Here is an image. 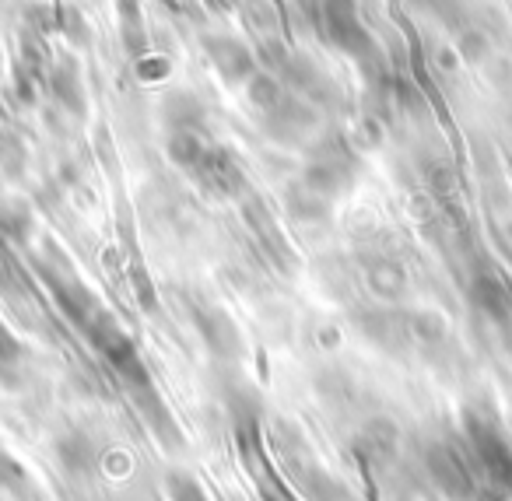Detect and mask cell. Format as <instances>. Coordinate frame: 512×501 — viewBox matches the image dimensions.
<instances>
[{"instance_id": "cell-2", "label": "cell", "mask_w": 512, "mask_h": 501, "mask_svg": "<svg viewBox=\"0 0 512 501\" xmlns=\"http://www.w3.org/2000/svg\"><path fill=\"white\" fill-rule=\"evenodd\" d=\"M88 333H92V340H95V347H99L102 358H106L109 365H113L116 372L130 382V386L134 389L148 386V365H144L141 351H137V344L113 323V319L95 316L92 323H88Z\"/></svg>"}, {"instance_id": "cell-5", "label": "cell", "mask_w": 512, "mask_h": 501, "mask_svg": "<svg viewBox=\"0 0 512 501\" xmlns=\"http://www.w3.org/2000/svg\"><path fill=\"white\" fill-rule=\"evenodd\" d=\"M400 445V431L393 421H386V417H376V421H365V428L358 431V456L369 459L372 466L376 463H390V456L397 452Z\"/></svg>"}, {"instance_id": "cell-11", "label": "cell", "mask_w": 512, "mask_h": 501, "mask_svg": "<svg viewBox=\"0 0 512 501\" xmlns=\"http://www.w3.org/2000/svg\"><path fill=\"white\" fill-rule=\"evenodd\" d=\"M411 501H418V498H411Z\"/></svg>"}, {"instance_id": "cell-7", "label": "cell", "mask_w": 512, "mask_h": 501, "mask_svg": "<svg viewBox=\"0 0 512 501\" xmlns=\"http://www.w3.org/2000/svg\"><path fill=\"white\" fill-rule=\"evenodd\" d=\"M474 298H477V305H481V309L488 312V316H495V319H502L505 312H509V295H505L502 284L491 281V277H484V281H477Z\"/></svg>"}, {"instance_id": "cell-9", "label": "cell", "mask_w": 512, "mask_h": 501, "mask_svg": "<svg viewBox=\"0 0 512 501\" xmlns=\"http://www.w3.org/2000/svg\"><path fill=\"white\" fill-rule=\"evenodd\" d=\"M25 484H29L25 466L18 463L8 449H0V487H8V491H25Z\"/></svg>"}, {"instance_id": "cell-10", "label": "cell", "mask_w": 512, "mask_h": 501, "mask_svg": "<svg viewBox=\"0 0 512 501\" xmlns=\"http://www.w3.org/2000/svg\"><path fill=\"white\" fill-rule=\"evenodd\" d=\"M18 351H22V347H18V340L11 337V330L4 323H0V361H11V358H18Z\"/></svg>"}, {"instance_id": "cell-6", "label": "cell", "mask_w": 512, "mask_h": 501, "mask_svg": "<svg viewBox=\"0 0 512 501\" xmlns=\"http://www.w3.org/2000/svg\"><path fill=\"white\" fill-rule=\"evenodd\" d=\"M95 442L85 435V431H64L57 438V463L67 477H85V473L95 470Z\"/></svg>"}, {"instance_id": "cell-12", "label": "cell", "mask_w": 512, "mask_h": 501, "mask_svg": "<svg viewBox=\"0 0 512 501\" xmlns=\"http://www.w3.org/2000/svg\"><path fill=\"white\" fill-rule=\"evenodd\" d=\"M505 501H509V498H505Z\"/></svg>"}, {"instance_id": "cell-8", "label": "cell", "mask_w": 512, "mask_h": 501, "mask_svg": "<svg viewBox=\"0 0 512 501\" xmlns=\"http://www.w3.org/2000/svg\"><path fill=\"white\" fill-rule=\"evenodd\" d=\"M165 487H169V498L172 501H211L204 494V487H200L197 480L190 477V473L172 470L169 477H165Z\"/></svg>"}, {"instance_id": "cell-1", "label": "cell", "mask_w": 512, "mask_h": 501, "mask_svg": "<svg viewBox=\"0 0 512 501\" xmlns=\"http://www.w3.org/2000/svg\"><path fill=\"white\" fill-rule=\"evenodd\" d=\"M463 424H467L470 449L477 452V463L484 466L488 480L495 487H502V491L512 498V442L498 431L495 421H488V417L474 407L467 410V421Z\"/></svg>"}, {"instance_id": "cell-3", "label": "cell", "mask_w": 512, "mask_h": 501, "mask_svg": "<svg viewBox=\"0 0 512 501\" xmlns=\"http://www.w3.org/2000/svg\"><path fill=\"white\" fill-rule=\"evenodd\" d=\"M425 466H428V477H432V484L439 487L446 498L467 501L470 494L477 491L474 473H470L467 459H463L453 445H446V442L428 445V449H425Z\"/></svg>"}, {"instance_id": "cell-4", "label": "cell", "mask_w": 512, "mask_h": 501, "mask_svg": "<svg viewBox=\"0 0 512 501\" xmlns=\"http://www.w3.org/2000/svg\"><path fill=\"white\" fill-rule=\"evenodd\" d=\"M197 330L214 358H235L242 351V337L225 312H197Z\"/></svg>"}]
</instances>
